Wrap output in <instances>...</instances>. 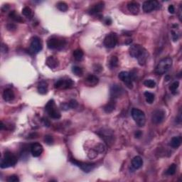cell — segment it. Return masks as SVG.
<instances>
[{"label":"cell","instance_id":"1","mask_svg":"<svg viewBox=\"0 0 182 182\" xmlns=\"http://www.w3.org/2000/svg\"><path fill=\"white\" fill-rule=\"evenodd\" d=\"M130 54L133 58H137L140 66H144L148 58L147 51L142 46L139 44H135L130 47Z\"/></svg>","mask_w":182,"mask_h":182},{"label":"cell","instance_id":"2","mask_svg":"<svg viewBox=\"0 0 182 182\" xmlns=\"http://www.w3.org/2000/svg\"><path fill=\"white\" fill-rule=\"evenodd\" d=\"M172 66V59L169 57L161 59L157 64L155 69V73L157 75H163L171 69Z\"/></svg>","mask_w":182,"mask_h":182},{"label":"cell","instance_id":"3","mask_svg":"<svg viewBox=\"0 0 182 182\" xmlns=\"http://www.w3.org/2000/svg\"><path fill=\"white\" fill-rule=\"evenodd\" d=\"M16 162H17V158L16 156L11 152L7 151L5 152L4 158L1 159L0 167L1 169L8 168V167H14Z\"/></svg>","mask_w":182,"mask_h":182},{"label":"cell","instance_id":"4","mask_svg":"<svg viewBox=\"0 0 182 182\" xmlns=\"http://www.w3.org/2000/svg\"><path fill=\"white\" fill-rule=\"evenodd\" d=\"M132 116L139 127L144 126L145 122H146V117L142 110L137 109V108H133L132 110Z\"/></svg>","mask_w":182,"mask_h":182},{"label":"cell","instance_id":"5","mask_svg":"<svg viewBox=\"0 0 182 182\" xmlns=\"http://www.w3.org/2000/svg\"><path fill=\"white\" fill-rule=\"evenodd\" d=\"M45 110L51 118L55 119L60 118V114L59 112L56 109V107H55L54 100H51L49 101V102L46 104V105L45 106Z\"/></svg>","mask_w":182,"mask_h":182},{"label":"cell","instance_id":"6","mask_svg":"<svg viewBox=\"0 0 182 182\" xmlns=\"http://www.w3.org/2000/svg\"><path fill=\"white\" fill-rule=\"evenodd\" d=\"M66 44L65 40L57 37L50 38L47 41V46L50 49H60Z\"/></svg>","mask_w":182,"mask_h":182},{"label":"cell","instance_id":"7","mask_svg":"<svg viewBox=\"0 0 182 182\" xmlns=\"http://www.w3.org/2000/svg\"><path fill=\"white\" fill-rule=\"evenodd\" d=\"M118 41L117 34L115 33H110L105 36L104 39V45L109 49H113L115 47Z\"/></svg>","mask_w":182,"mask_h":182},{"label":"cell","instance_id":"8","mask_svg":"<svg viewBox=\"0 0 182 182\" xmlns=\"http://www.w3.org/2000/svg\"><path fill=\"white\" fill-rule=\"evenodd\" d=\"M142 9L145 13H150L160 9V4L157 1H146L143 3Z\"/></svg>","mask_w":182,"mask_h":182},{"label":"cell","instance_id":"9","mask_svg":"<svg viewBox=\"0 0 182 182\" xmlns=\"http://www.w3.org/2000/svg\"><path fill=\"white\" fill-rule=\"evenodd\" d=\"M97 134L100 135L101 138L103 139L108 144L113 143L114 135L112 131H110V130H105V129H102V130L97 132Z\"/></svg>","mask_w":182,"mask_h":182},{"label":"cell","instance_id":"10","mask_svg":"<svg viewBox=\"0 0 182 182\" xmlns=\"http://www.w3.org/2000/svg\"><path fill=\"white\" fill-rule=\"evenodd\" d=\"M118 78H119V80H122L125 84L129 89H132V88H133L132 80H132L131 75H130V73L126 72V71H122V72L119 73Z\"/></svg>","mask_w":182,"mask_h":182},{"label":"cell","instance_id":"11","mask_svg":"<svg viewBox=\"0 0 182 182\" xmlns=\"http://www.w3.org/2000/svg\"><path fill=\"white\" fill-rule=\"evenodd\" d=\"M165 117V112L163 110H156L152 115V121L154 124H160L164 121Z\"/></svg>","mask_w":182,"mask_h":182},{"label":"cell","instance_id":"12","mask_svg":"<svg viewBox=\"0 0 182 182\" xmlns=\"http://www.w3.org/2000/svg\"><path fill=\"white\" fill-rule=\"evenodd\" d=\"M74 84V83L71 79H60L54 84L55 88L59 89V88H63V89H67V88H71Z\"/></svg>","mask_w":182,"mask_h":182},{"label":"cell","instance_id":"13","mask_svg":"<svg viewBox=\"0 0 182 182\" xmlns=\"http://www.w3.org/2000/svg\"><path fill=\"white\" fill-rule=\"evenodd\" d=\"M42 49V43L41 39L38 37L33 38L30 45V51L33 54H37Z\"/></svg>","mask_w":182,"mask_h":182},{"label":"cell","instance_id":"14","mask_svg":"<svg viewBox=\"0 0 182 182\" xmlns=\"http://www.w3.org/2000/svg\"><path fill=\"white\" fill-rule=\"evenodd\" d=\"M71 161L73 164L76 165V166L80 167V168L84 172H86V173L90 172L91 171L93 170L95 167V164H93L83 163V162H80V161H76L74 159H71Z\"/></svg>","mask_w":182,"mask_h":182},{"label":"cell","instance_id":"15","mask_svg":"<svg viewBox=\"0 0 182 182\" xmlns=\"http://www.w3.org/2000/svg\"><path fill=\"white\" fill-rule=\"evenodd\" d=\"M124 93V89L120 85L115 84L110 88V96L113 99L120 97Z\"/></svg>","mask_w":182,"mask_h":182},{"label":"cell","instance_id":"16","mask_svg":"<svg viewBox=\"0 0 182 182\" xmlns=\"http://www.w3.org/2000/svg\"><path fill=\"white\" fill-rule=\"evenodd\" d=\"M43 151V147H42V145L39 144V143H34V144L31 145V152H32L33 157H39V156L41 155Z\"/></svg>","mask_w":182,"mask_h":182},{"label":"cell","instance_id":"17","mask_svg":"<svg viewBox=\"0 0 182 182\" xmlns=\"http://www.w3.org/2000/svg\"><path fill=\"white\" fill-rule=\"evenodd\" d=\"M14 97H15L14 93L12 89L7 88V89H5L4 91L3 98L4 100L7 101V102H10V101L13 100L14 99Z\"/></svg>","mask_w":182,"mask_h":182},{"label":"cell","instance_id":"18","mask_svg":"<svg viewBox=\"0 0 182 182\" xmlns=\"http://www.w3.org/2000/svg\"><path fill=\"white\" fill-rule=\"evenodd\" d=\"M139 4L136 2V1H131L127 4V9L130 12L133 14H138L139 12Z\"/></svg>","mask_w":182,"mask_h":182},{"label":"cell","instance_id":"19","mask_svg":"<svg viewBox=\"0 0 182 182\" xmlns=\"http://www.w3.org/2000/svg\"><path fill=\"white\" fill-rule=\"evenodd\" d=\"M58 64H59V62H58V60L57 59L56 57L51 56L47 58L46 65L50 69H56V67L58 66Z\"/></svg>","mask_w":182,"mask_h":182},{"label":"cell","instance_id":"20","mask_svg":"<svg viewBox=\"0 0 182 182\" xmlns=\"http://www.w3.org/2000/svg\"><path fill=\"white\" fill-rule=\"evenodd\" d=\"M143 165V160L141 157L139 156H137L132 159V166L135 169H138L141 168Z\"/></svg>","mask_w":182,"mask_h":182},{"label":"cell","instance_id":"21","mask_svg":"<svg viewBox=\"0 0 182 182\" xmlns=\"http://www.w3.org/2000/svg\"><path fill=\"white\" fill-rule=\"evenodd\" d=\"M105 7V3L102 2V1H100V2L97 3L96 5H95V7H93V9H91V11H90V14H92V15H94V14H97L98 13H100L103 10Z\"/></svg>","mask_w":182,"mask_h":182},{"label":"cell","instance_id":"22","mask_svg":"<svg viewBox=\"0 0 182 182\" xmlns=\"http://www.w3.org/2000/svg\"><path fill=\"white\" fill-rule=\"evenodd\" d=\"M86 83L90 86H95L99 82V79L97 76L94 75H88L85 80Z\"/></svg>","mask_w":182,"mask_h":182},{"label":"cell","instance_id":"23","mask_svg":"<svg viewBox=\"0 0 182 182\" xmlns=\"http://www.w3.org/2000/svg\"><path fill=\"white\" fill-rule=\"evenodd\" d=\"M38 91L40 94H42V95L46 94L48 91L47 83L45 81L40 82L38 85Z\"/></svg>","mask_w":182,"mask_h":182},{"label":"cell","instance_id":"24","mask_svg":"<svg viewBox=\"0 0 182 182\" xmlns=\"http://www.w3.org/2000/svg\"><path fill=\"white\" fill-rule=\"evenodd\" d=\"M115 102L114 100H111L108 103L104 106V111L107 113H110L115 110Z\"/></svg>","mask_w":182,"mask_h":182},{"label":"cell","instance_id":"25","mask_svg":"<svg viewBox=\"0 0 182 182\" xmlns=\"http://www.w3.org/2000/svg\"><path fill=\"white\" fill-rule=\"evenodd\" d=\"M177 27H178V25H176V24L173 25V28L172 29V31H171L172 39L174 41H177L178 39H179V36H180L179 29L176 28Z\"/></svg>","mask_w":182,"mask_h":182},{"label":"cell","instance_id":"26","mask_svg":"<svg viewBox=\"0 0 182 182\" xmlns=\"http://www.w3.org/2000/svg\"><path fill=\"white\" fill-rule=\"evenodd\" d=\"M181 144V137L179 136V137H174L170 141V146L176 149L178 148Z\"/></svg>","mask_w":182,"mask_h":182},{"label":"cell","instance_id":"27","mask_svg":"<svg viewBox=\"0 0 182 182\" xmlns=\"http://www.w3.org/2000/svg\"><path fill=\"white\" fill-rule=\"evenodd\" d=\"M83 51L81 49H76L73 51V57L76 60L78 61H80L83 59Z\"/></svg>","mask_w":182,"mask_h":182},{"label":"cell","instance_id":"28","mask_svg":"<svg viewBox=\"0 0 182 182\" xmlns=\"http://www.w3.org/2000/svg\"><path fill=\"white\" fill-rule=\"evenodd\" d=\"M10 17L13 20H14L15 21L20 22V23L24 21L23 19L16 12V11H12V12L10 13Z\"/></svg>","mask_w":182,"mask_h":182},{"label":"cell","instance_id":"29","mask_svg":"<svg viewBox=\"0 0 182 182\" xmlns=\"http://www.w3.org/2000/svg\"><path fill=\"white\" fill-rule=\"evenodd\" d=\"M118 66V58L117 56H113L109 61V67L111 69H114Z\"/></svg>","mask_w":182,"mask_h":182},{"label":"cell","instance_id":"30","mask_svg":"<svg viewBox=\"0 0 182 182\" xmlns=\"http://www.w3.org/2000/svg\"><path fill=\"white\" fill-rule=\"evenodd\" d=\"M144 96H145V98H146V101L147 103L149 104L153 103L154 98H155V97H154V95L153 94V93H150V92H145Z\"/></svg>","mask_w":182,"mask_h":182},{"label":"cell","instance_id":"31","mask_svg":"<svg viewBox=\"0 0 182 182\" xmlns=\"http://www.w3.org/2000/svg\"><path fill=\"white\" fill-rule=\"evenodd\" d=\"M179 86V81L174 82L172 84V85L169 86V90H170V91L172 92V93L173 95H176V92H177L176 91H177Z\"/></svg>","mask_w":182,"mask_h":182},{"label":"cell","instance_id":"32","mask_svg":"<svg viewBox=\"0 0 182 182\" xmlns=\"http://www.w3.org/2000/svg\"><path fill=\"white\" fill-rule=\"evenodd\" d=\"M176 171V165L175 164H172L169 167L168 169L167 170L166 174L169 176H172L174 175V174H175Z\"/></svg>","mask_w":182,"mask_h":182},{"label":"cell","instance_id":"33","mask_svg":"<svg viewBox=\"0 0 182 182\" xmlns=\"http://www.w3.org/2000/svg\"><path fill=\"white\" fill-rule=\"evenodd\" d=\"M22 14L27 18H31L32 16V11L29 7H26L22 10Z\"/></svg>","mask_w":182,"mask_h":182},{"label":"cell","instance_id":"34","mask_svg":"<svg viewBox=\"0 0 182 182\" xmlns=\"http://www.w3.org/2000/svg\"><path fill=\"white\" fill-rule=\"evenodd\" d=\"M57 8L60 11H61V12H66V11L68 10V5L65 2H63V1H60V2H58L57 4Z\"/></svg>","mask_w":182,"mask_h":182},{"label":"cell","instance_id":"35","mask_svg":"<svg viewBox=\"0 0 182 182\" xmlns=\"http://www.w3.org/2000/svg\"><path fill=\"white\" fill-rule=\"evenodd\" d=\"M105 150V147L103 144H98L97 145L95 146V147L94 148V151L96 153H103Z\"/></svg>","mask_w":182,"mask_h":182},{"label":"cell","instance_id":"36","mask_svg":"<svg viewBox=\"0 0 182 182\" xmlns=\"http://www.w3.org/2000/svg\"><path fill=\"white\" fill-rule=\"evenodd\" d=\"M72 71L75 75H78V76H81L83 73V69L80 67H79V66H73L72 69Z\"/></svg>","mask_w":182,"mask_h":182},{"label":"cell","instance_id":"37","mask_svg":"<svg viewBox=\"0 0 182 182\" xmlns=\"http://www.w3.org/2000/svg\"><path fill=\"white\" fill-rule=\"evenodd\" d=\"M144 85L149 88H154L156 86V83L153 80L148 79L144 82Z\"/></svg>","mask_w":182,"mask_h":182},{"label":"cell","instance_id":"38","mask_svg":"<svg viewBox=\"0 0 182 182\" xmlns=\"http://www.w3.org/2000/svg\"><path fill=\"white\" fill-rule=\"evenodd\" d=\"M44 141L48 144H52L54 143V138L51 135H46L44 137Z\"/></svg>","mask_w":182,"mask_h":182},{"label":"cell","instance_id":"39","mask_svg":"<svg viewBox=\"0 0 182 182\" xmlns=\"http://www.w3.org/2000/svg\"><path fill=\"white\" fill-rule=\"evenodd\" d=\"M7 181L9 182H18L19 181V179L16 175H12L7 178Z\"/></svg>","mask_w":182,"mask_h":182},{"label":"cell","instance_id":"40","mask_svg":"<svg viewBox=\"0 0 182 182\" xmlns=\"http://www.w3.org/2000/svg\"><path fill=\"white\" fill-rule=\"evenodd\" d=\"M69 104L70 108H72V109H75L78 106V102L75 100H71Z\"/></svg>","mask_w":182,"mask_h":182},{"label":"cell","instance_id":"41","mask_svg":"<svg viewBox=\"0 0 182 182\" xmlns=\"http://www.w3.org/2000/svg\"><path fill=\"white\" fill-rule=\"evenodd\" d=\"M1 51L2 54H7V53L8 52V47H7V46L5 45V44H4V43L1 44Z\"/></svg>","mask_w":182,"mask_h":182},{"label":"cell","instance_id":"42","mask_svg":"<svg viewBox=\"0 0 182 182\" xmlns=\"http://www.w3.org/2000/svg\"><path fill=\"white\" fill-rule=\"evenodd\" d=\"M102 70V67L100 65H99V64H95V65H94V71L95 72L99 73Z\"/></svg>","mask_w":182,"mask_h":182},{"label":"cell","instance_id":"43","mask_svg":"<svg viewBox=\"0 0 182 182\" xmlns=\"http://www.w3.org/2000/svg\"><path fill=\"white\" fill-rule=\"evenodd\" d=\"M16 27L14 24H9L8 25H7V29L10 31H14L16 30Z\"/></svg>","mask_w":182,"mask_h":182},{"label":"cell","instance_id":"44","mask_svg":"<svg viewBox=\"0 0 182 182\" xmlns=\"http://www.w3.org/2000/svg\"><path fill=\"white\" fill-rule=\"evenodd\" d=\"M168 11L170 14H174L175 12V8H174V5H169L168 7Z\"/></svg>","mask_w":182,"mask_h":182},{"label":"cell","instance_id":"45","mask_svg":"<svg viewBox=\"0 0 182 182\" xmlns=\"http://www.w3.org/2000/svg\"><path fill=\"white\" fill-rule=\"evenodd\" d=\"M42 122H43L44 126H46V127L50 126V122H49L48 119L43 118V119H42Z\"/></svg>","mask_w":182,"mask_h":182},{"label":"cell","instance_id":"46","mask_svg":"<svg viewBox=\"0 0 182 182\" xmlns=\"http://www.w3.org/2000/svg\"><path fill=\"white\" fill-rule=\"evenodd\" d=\"M61 108L62 109L64 110H66L68 109H69L70 107H69V103H63V104H61Z\"/></svg>","mask_w":182,"mask_h":182},{"label":"cell","instance_id":"47","mask_svg":"<svg viewBox=\"0 0 182 182\" xmlns=\"http://www.w3.org/2000/svg\"><path fill=\"white\" fill-rule=\"evenodd\" d=\"M141 135H142V133H141V131H137L135 133V137H137V138H139Z\"/></svg>","mask_w":182,"mask_h":182},{"label":"cell","instance_id":"48","mask_svg":"<svg viewBox=\"0 0 182 182\" xmlns=\"http://www.w3.org/2000/svg\"><path fill=\"white\" fill-rule=\"evenodd\" d=\"M105 23H106V24H107V25H110V24H111V23H112L111 19H110V18H108V19H106Z\"/></svg>","mask_w":182,"mask_h":182}]
</instances>
